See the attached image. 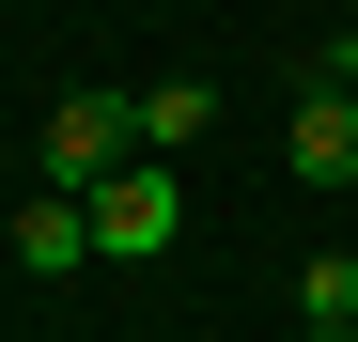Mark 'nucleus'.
Segmentation results:
<instances>
[{"label": "nucleus", "mask_w": 358, "mask_h": 342, "mask_svg": "<svg viewBox=\"0 0 358 342\" xmlns=\"http://www.w3.org/2000/svg\"><path fill=\"white\" fill-rule=\"evenodd\" d=\"M171 234H187V187H171V156H125V171L94 187V249H109V265H156Z\"/></svg>", "instance_id": "f257e3e1"}, {"label": "nucleus", "mask_w": 358, "mask_h": 342, "mask_svg": "<svg viewBox=\"0 0 358 342\" xmlns=\"http://www.w3.org/2000/svg\"><path fill=\"white\" fill-rule=\"evenodd\" d=\"M125 156H141V109L125 94H63L47 109V187H109Z\"/></svg>", "instance_id": "f03ea898"}, {"label": "nucleus", "mask_w": 358, "mask_h": 342, "mask_svg": "<svg viewBox=\"0 0 358 342\" xmlns=\"http://www.w3.org/2000/svg\"><path fill=\"white\" fill-rule=\"evenodd\" d=\"M16 265H31V280L109 265V249H94V187H31V202H16Z\"/></svg>", "instance_id": "7ed1b4c3"}, {"label": "nucleus", "mask_w": 358, "mask_h": 342, "mask_svg": "<svg viewBox=\"0 0 358 342\" xmlns=\"http://www.w3.org/2000/svg\"><path fill=\"white\" fill-rule=\"evenodd\" d=\"M280 156H296V187H358V94H296Z\"/></svg>", "instance_id": "20e7f679"}, {"label": "nucleus", "mask_w": 358, "mask_h": 342, "mask_svg": "<svg viewBox=\"0 0 358 342\" xmlns=\"http://www.w3.org/2000/svg\"><path fill=\"white\" fill-rule=\"evenodd\" d=\"M125 109H141V156H187V140L218 125V94H203V78H156V94H125Z\"/></svg>", "instance_id": "39448f33"}, {"label": "nucleus", "mask_w": 358, "mask_h": 342, "mask_svg": "<svg viewBox=\"0 0 358 342\" xmlns=\"http://www.w3.org/2000/svg\"><path fill=\"white\" fill-rule=\"evenodd\" d=\"M296 327H358V249H312V265H296Z\"/></svg>", "instance_id": "423d86ee"}, {"label": "nucleus", "mask_w": 358, "mask_h": 342, "mask_svg": "<svg viewBox=\"0 0 358 342\" xmlns=\"http://www.w3.org/2000/svg\"><path fill=\"white\" fill-rule=\"evenodd\" d=\"M312 94H358V31H312Z\"/></svg>", "instance_id": "0eeeda50"}, {"label": "nucleus", "mask_w": 358, "mask_h": 342, "mask_svg": "<svg viewBox=\"0 0 358 342\" xmlns=\"http://www.w3.org/2000/svg\"><path fill=\"white\" fill-rule=\"evenodd\" d=\"M312 342H358V327H312Z\"/></svg>", "instance_id": "6e6552de"}]
</instances>
